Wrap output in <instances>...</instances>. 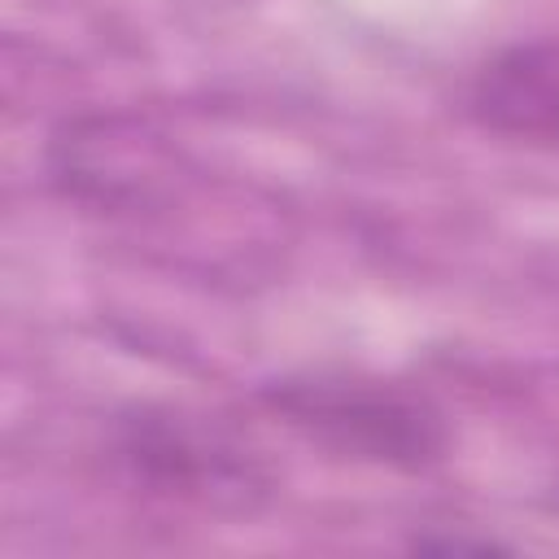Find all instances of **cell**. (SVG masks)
Masks as SVG:
<instances>
[{"mask_svg": "<svg viewBox=\"0 0 559 559\" xmlns=\"http://www.w3.org/2000/svg\"><path fill=\"white\" fill-rule=\"evenodd\" d=\"M271 411H280L310 441L389 467H424L445 450L441 415L411 393L362 380H284L266 389Z\"/></svg>", "mask_w": 559, "mask_h": 559, "instance_id": "6da1fadb", "label": "cell"}, {"mask_svg": "<svg viewBox=\"0 0 559 559\" xmlns=\"http://www.w3.org/2000/svg\"><path fill=\"white\" fill-rule=\"evenodd\" d=\"M118 450L131 463V472L162 493L245 507L262 489L258 467L227 437L188 415L140 411L122 424Z\"/></svg>", "mask_w": 559, "mask_h": 559, "instance_id": "7a4b0ae2", "label": "cell"}, {"mask_svg": "<svg viewBox=\"0 0 559 559\" xmlns=\"http://www.w3.org/2000/svg\"><path fill=\"white\" fill-rule=\"evenodd\" d=\"M467 109L480 127L559 148V44H515L472 79Z\"/></svg>", "mask_w": 559, "mask_h": 559, "instance_id": "3957f363", "label": "cell"}]
</instances>
